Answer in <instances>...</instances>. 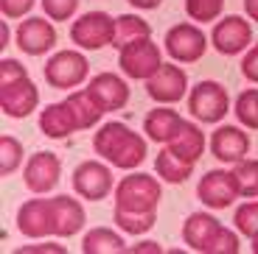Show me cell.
Wrapping results in <instances>:
<instances>
[{
  "instance_id": "6da1fadb",
  "label": "cell",
  "mask_w": 258,
  "mask_h": 254,
  "mask_svg": "<svg viewBox=\"0 0 258 254\" xmlns=\"http://www.w3.org/2000/svg\"><path fill=\"white\" fill-rule=\"evenodd\" d=\"M93 151L121 171H135L146 159V140L138 132H132L126 123L112 120L104 123L93 134Z\"/></svg>"
},
{
  "instance_id": "7a4b0ae2",
  "label": "cell",
  "mask_w": 258,
  "mask_h": 254,
  "mask_svg": "<svg viewBox=\"0 0 258 254\" xmlns=\"http://www.w3.org/2000/svg\"><path fill=\"white\" fill-rule=\"evenodd\" d=\"M163 198V184L152 173H129L115 187V207L132 212H155Z\"/></svg>"
},
{
  "instance_id": "3957f363",
  "label": "cell",
  "mask_w": 258,
  "mask_h": 254,
  "mask_svg": "<svg viewBox=\"0 0 258 254\" xmlns=\"http://www.w3.org/2000/svg\"><path fill=\"white\" fill-rule=\"evenodd\" d=\"M118 67H121V73L126 78H138V81L143 78V81H149L163 67L160 45L152 42V37L123 45L121 51H118Z\"/></svg>"
},
{
  "instance_id": "277c9868",
  "label": "cell",
  "mask_w": 258,
  "mask_h": 254,
  "mask_svg": "<svg viewBox=\"0 0 258 254\" xmlns=\"http://www.w3.org/2000/svg\"><path fill=\"white\" fill-rule=\"evenodd\" d=\"M188 112L200 123H219L230 112V95L225 84L211 81V78L194 84V89L188 92Z\"/></svg>"
},
{
  "instance_id": "5b68a950",
  "label": "cell",
  "mask_w": 258,
  "mask_h": 254,
  "mask_svg": "<svg viewBox=\"0 0 258 254\" xmlns=\"http://www.w3.org/2000/svg\"><path fill=\"white\" fill-rule=\"evenodd\" d=\"M71 42L82 51H101L115 42V17L107 12H87L71 26Z\"/></svg>"
},
{
  "instance_id": "8992f818",
  "label": "cell",
  "mask_w": 258,
  "mask_h": 254,
  "mask_svg": "<svg viewBox=\"0 0 258 254\" xmlns=\"http://www.w3.org/2000/svg\"><path fill=\"white\" fill-rule=\"evenodd\" d=\"M42 76H45V81L53 89H73V87L87 81V76H90V62L79 51H56L45 62Z\"/></svg>"
},
{
  "instance_id": "52a82bcc",
  "label": "cell",
  "mask_w": 258,
  "mask_h": 254,
  "mask_svg": "<svg viewBox=\"0 0 258 254\" xmlns=\"http://www.w3.org/2000/svg\"><path fill=\"white\" fill-rule=\"evenodd\" d=\"M163 45H166V53L174 59V62L194 64V62H200V59L205 56L208 37L202 34L200 26H194V23H180V26H174V28L166 31Z\"/></svg>"
},
{
  "instance_id": "ba28073f",
  "label": "cell",
  "mask_w": 258,
  "mask_h": 254,
  "mask_svg": "<svg viewBox=\"0 0 258 254\" xmlns=\"http://www.w3.org/2000/svg\"><path fill=\"white\" fill-rule=\"evenodd\" d=\"M73 190L84 198V201H101L112 193L115 179H112L110 165H104L98 159H87L82 165H76L73 171Z\"/></svg>"
},
{
  "instance_id": "9c48e42d",
  "label": "cell",
  "mask_w": 258,
  "mask_h": 254,
  "mask_svg": "<svg viewBox=\"0 0 258 254\" xmlns=\"http://www.w3.org/2000/svg\"><path fill=\"white\" fill-rule=\"evenodd\" d=\"M197 196H200V201L205 204L208 210H227V207L241 196L236 173L219 171V168H216V171H208L205 176L200 179V184H197Z\"/></svg>"
},
{
  "instance_id": "30bf717a",
  "label": "cell",
  "mask_w": 258,
  "mask_h": 254,
  "mask_svg": "<svg viewBox=\"0 0 258 254\" xmlns=\"http://www.w3.org/2000/svg\"><path fill=\"white\" fill-rule=\"evenodd\" d=\"M250 42H252V26L239 14L222 17L211 31V45L222 56H239L250 48Z\"/></svg>"
},
{
  "instance_id": "8fae6325",
  "label": "cell",
  "mask_w": 258,
  "mask_h": 254,
  "mask_svg": "<svg viewBox=\"0 0 258 254\" xmlns=\"http://www.w3.org/2000/svg\"><path fill=\"white\" fill-rule=\"evenodd\" d=\"M62 179V162L53 151H37L34 157H28V165L23 171V182L31 193L42 196L51 193Z\"/></svg>"
},
{
  "instance_id": "7c38bea8",
  "label": "cell",
  "mask_w": 258,
  "mask_h": 254,
  "mask_svg": "<svg viewBox=\"0 0 258 254\" xmlns=\"http://www.w3.org/2000/svg\"><path fill=\"white\" fill-rule=\"evenodd\" d=\"M185 89H188V76L182 67H177V64L171 62H163V67L155 73V76L146 81V92L152 101L163 103V106H168V103H177L185 98Z\"/></svg>"
},
{
  "instance_id": "4fadbf2b",
  "label": "cell",
  "mask_w": 258,
  "mask_h": 254,
  "mask_svg": "<svg viewBox=\"0 0 258 254\" xmlns=\"http://www.w3.org/2000/svg\"><path fill=\"white\" fill-rule=\"evenodd\" d=\"M37 106H39V89L28 76L0 87V109H3L6 117H14V120L28 117Z\"/></svg>"
},
{
  "instance_id": "5bb4252c",
  "label": "cell",
  "mask_w": 258,
  "mask_h": 254,
  "mask_svg": "<svg viewBox=\"0 0 258 254\" xmlns=\"http://www.w3.org/2000/svg\"><path fill=\"white\" fill-rule=\"evenodd\" d=\"M56 45V28L45 17H28L17 28V48L28 56H45Z\"/></svg>"
},
{
  "instance_id": "9a60e30c",
  "label": "cell",
  "mask_w": 258,
  "mask_h": 254,
  "mask_svg": "<svg viewBox=\"0 0 258 254\" xmlns=\"http://www.w3.org/2000/svg\"><path fill=\"white\" fill-rule=\"evenodd\" d=\"M17 229L20 235L39 240L53 235V218H51V198H31L17 210Z\"/></svg>"
},
{
  "instance_id": "2e32d148",
  "label": "cell",
  "mask_w": 258,
  "mask_h": 254,
  "mask_svg": "<svg viewBox=\"0 0 258 254\" xmlns=\"http://www.w3.org/2000/svg\"><path fill=\"white\" fill-rule=\"evenodd\" d=\"M211 154L219 162L236 165L250 154V134L239 126H219L211 134Z\"/></svg>"
},
{
  "instance_id": "e0dca14e",
  "label": "cell",
  "mask_w": 258,
  "mask_h": 254,
  "mask_svg": "<svg viewBox=\"0 0 258 254\" xmlns=\"http://www.w3.org/2000/svg\"><path fill=\"white\" fill-rule=\"evenodd\" d=\"M51 218H53V235L56 237H73L79 235L87 223V212H84L82 201L73 196H53L51 198Z\"/></svg>"
},
{
  "instance_id": "ac0fdd59",
  "label": "cell",
  "mask_w": 258,
  "mask_h": 254,
  "mask_svg": "<svg viewBox=\"0 0 258 254\" xmlns=\"http://www.w3.org/2000/svg\"><path fill=\"white\" fill-rule=\"evenodd\" d=\"M39 132L45 134L48 140H64L68 134L79 132V120L73 114L71 103L59 101V103H48L39 112Z\"/></svg>"
},
{
  "instance_id": "d6986e66",
  "label": "cell",
  "mask_w": 258,
  "mask_h": 254,
  "mask_svg": "<svg viewBox=\"0 0 258 254\" xmlns=\"http://www.w3.org/2000/svg\"><path fill=\"white\" fill-rule=\"evenodd\" d=\"M90 92L101 101V106L107 112H118L129 103V84L115 73H98L96 78H90Z\"/></svg>"
},
{
  "instance_id": "ffe728a7",
  "label": "cell",
  "mask_w": 258,
  "mask_h": 254,
  "mask_svg": "<svg viewBox=\"0 0 258 254\" xmlns=\"http://www.w3.org/2000/svg\"><path fill=\"white\" fill-rule=\"evenodd\" d=\"M219 229H222V221H216L213 215H208V212H191V215L185 218V223H182V240H185V246H191L194 251L205 254Z\"/></svg>"
},
{
  "instance_id": "44dd1931",
  "label": "cell",
  "mask_w": 258,
  "mask_h": 254,
  "mask_svg": "<svg viewBox=\"0 0 258 254\" xmlns=\"http://www.w3.org/2000/svg\"><path fill=\"white\" fill-rule=\"evenodd\" d=\"M182 123H185V120L180 117V112H174L171 106H163V103H160L157 109H152V112L143 117V134H146L149 140L166 146V143L180 132Z\"/></svg>"
},
{
  "instance_id": "7402d4cb",
  "label": "cell",
  "mask_w": 258,
  "mask_h": 254,
  "mask_svg": "<svg viewBox=\"0 0 258 254\" xmlns=\"http://www.w3.org/2000/svg\"><path fill=\"white\" fill-rule=\"evenodd\" d=\"M166 148H171L177 157H182V159H188V162L197 165V159H200L208 148V140H205V134H202V129L197 126V123L185 120L180 126V132L166 143Z\"/></svg>"
},
{
  "instance_id": "603a6c76",
  "label": "cell",
  "mask_w": 258,
  "mask_h": 254,
  "mask_svg": "<svg viewBox=\"0 0 258 254\" xmlns=\"http://www.w3.org/2000/svg\"><path fill=\"white\" fill-rule=\"evenodd\" d=\"M64 101L71 103L73 114H76L79 132H87V129H93V126H96V123L104 117V114H107V109H104L101 101H98V98L90 92V87H87V89H71V95L64 98Z\"/></svg>"
},
{
  "instance_id": "cb8c5ba5",
  "label": "cell",
  "mask_w": 258,
  "mask_h": 254,
  "mask_svg": "<svg viewBox=\"0 0 258 254\" xmlns=\"http://www.w3.org/2000/svg\"><path fill=\"white\" fill-rule=\"evenodd\" d=\"M155 171L166 184H182L185 179H191L194 162L177 157L171 148H160V154H157V159H155Z\"/></svg>"
},
{
  "instance_id": "d4e9b609",
  "label": "cell",
  "mask_w": 258,
  "mask_h": 254,
  "mask_svg": "<svg viewBox=\"0 0 258 254\" xmlns=\"http://www.w3.org/2000/svg\"><path fill=\"white\" fill-rule=\"evenodd\" d=\"M126 248L129 246L123 243V237L118 235V232H112V229H107V226L90 229L82 240L84 254H121V251H126Z\"/></svg>"
},
{
  "instance_id": "484cf974",
  "label": "cell",
  "mask_w": 258,
  "mask_h": 254,
  "mask_svg": "<svg viewBox=\"0 0 258 254\" xmlns=\"http://www.w3.org/2000/svg\"><path fill=\"white\" fill-rule=\"evenodd\" d=\"M146 37H152V26L141 14H118L115 17V42H112L115 51H121L123 45L135 42V39H146Z\"/></svg>"
},
{
  "instance_id": "4316f807",
  "label": "cell",
  "mask_w": 258,
  "mask_h": 254,
  "mask_svg": "<svg viewBox=\"0 0 258 254\" xmlns=\"http://www.w3.org/2000/svg\"><path fill=\"white\" fill-rule=\"evenodd\" d=\"M112 218H115L118 229L126 232V235H146L157 223V210L155 212H132V210H118L115 207Z\"/></svg>"
},
{
  "instance_id": "83f0119b",
  "label": "cell",
  "mask_w": 258,
  "mask_h": 254,
  "mask_svg": "<svg viewBox=\"0 0 258 254\" xmlns=\"http://www.w3.org/2000/svg\"><path fill=\"white\" fill-rule=\"evenodd\" d=\"M23 157H26L23 154V143L17 137H12V134H3L0 137V173H3V179L12 176L23 165Z\"/></svg>"
},
{
  "instance_id": "f1b7e54d",
  "label": "cell",
  "mask_w": 258,
  "mask_h": 254,
  "mask_svg": "<svg viewBox=\"0 0 258 254\" xmlns=\"http://www.w3.org/2000/svg\"><path fill=\"white\" fill-rule=\"evenodd\" d=\"M236 182H239V193L244 198H258V159H241L233 165Z\"/></svg>"
},
{
  "instance_id": "f546056e",
  "label": "cell",
  "mask_w": 258,
  "mask_h": 254,
  "mask_svg": "<svg viewBox=\"0 0 258 254\" xmlns=\"http://www.w3.org/2000/svg\"><path fill=\"white\" fill-rule=\"evenodd\" d=\"M233 112L244 129H258V89H244L233 103Z\"/></svg>"
},
{
  "instance_id": "4dcf8cb0",
  "label": "cell",
  "mask_w": 258,
  "mask_h": 254,
  "mask_svg": "<svg viewBox=\"0 0 258 254\" xmlns=\"http://www.w3.org/2000/svg\"><path fill=\"white\" fill-rule=\"evenodd\" d=\"M233 223H236V229H239V235L250 237V240L258 235V201L255 198L236 207V212H233Z\"/></svg>"
},
{
  "instance_id": "1f68e13d",
  "label": "cell",
  "mask_w": 258,
  "mask_h": 254,
  "mask_svg": "<svg viewBox=\"0 0 258 254\" xmlns=\"http://www.w3.org/2000/svg\"><path fill=\"white\" fill-rule=\"evenodd\" d=\"M225 0H185V14L194 23H213L222 14Z\"/></svg>"
},
{
  "instance_id": "d6a6232c",
  "label": "cell",
  "mask_w": 258,
  "mask_h": 254,
  "mask_svg": "<svg viewBox=\"0 0 258 254\" xmlns=\"http://www.w3.org/2000/svg\"><path fill=\"white\" fill-rule=\"evenodd\" d=\"M82 0H42V12L51 17V23H64L76 14Z\"/></svg>"
},
{
  "instance_id": "836d02e7",
  "label": "cell",
  "mask_w": 258,
  "mask_h": 254,
  "mask_svg": "<svg viewBox=\"0 0 258 254\" xmlns=\"http://www.w3.org/2000/svg\"><path fill=\"white\" fill-rule=\"evenodd\" d=\"M239 235L236 232H230L227 226H222L219 232H216V237L211 240V246H208L205 254H239Z\"/></svg>"
},
{
  "instance_id": "e575fe53",
  "label": "cell",
  "mask_w": 258,
  "mask_h": 254,
  "mask_svg": "<svg viewBox=\"0 0 258 254\" xmlns=\"http://www.w3.org/2000/svg\"><path fill=\"white\" fill-rule=\"evenodd\" d=\"M26 67L17 62V59H3L0 62V87H6V84H14L20 78H26Z\"/></svg>"
},
{
  "instance_id": "d590c367",
  "label": "cell",
  "mask_w": 258,
  "mask_h": 254,
  "mask_svg": "<svg viewBox=\"0 0 258 254\" xmlns=\"http://www.w3.org/2000/svg\"><path fill=\"white\" fill-rule=\"evenodd\" d=\"M37 0H0V12L6 20H20L34 9Z\"/></svg>"
},
{
  "instance_id": "8d00e7d4",
  "label": "cell",
  "mask_w": 258,
  "mask_h": 254,
  "mask_svg": "<svg viewBox=\"0 0 258 254\" xmlns=\"http://www.w3.org/2000/svg\"><path fill=\"white\" fill-rule=\"evenodd\" d=\"M241 76L250 84H258V45H252L241 59Z\"/></svg>"
},
{
  "instance_id": "74e56055",
  "label": "cell",
  "mask_w": 258,
  "mask_h": 254,
  "mask_svg": "<svg viewBox=\"0 0 258 254\" xmlns=\"http://www.w3.org/2000/svg\"><path fill=\"white\" fill-rule=\"evenodd\" d=\"M126 251H135V254H141V251H152V254H160L163 248L157 246L155 240H143V243H138V246H129Z\"/></svg>"
},
{
  "instance_id": "f35d334b",
  "label": "cell",
  "mask_w": 258,
  "mask_h": 254,
  "mask_svg": "<svg viewBox=\"0 0 258 254\" xmlns=\"http://www.w3.org/2000/svg\"><path fill=\"white\" fill-rule=\"evenodd\" d=\"M129 6H135V9H141V12H152V9H157L163 3V0H126Z\"/></svg>"
},
{
  "instance_id": "ab89813d",
  "label": "cell",
  "mask_w": 258,
  "mask_h": 254,
  "mask_svg": "<svg viewBox=\"0 0 258 254\" xmlns=\"http://www.w3.org/2000/svg\"><path fill=\"white\" fill-rule=\"evenodd\" d=\"M20 251H64V248L56 246V243H37V246H26Z\"/></svg>"
},
{
  "instance_id": "60d3db41",
  "label": "cell",
  "mask_w": 258,
  "mask_h": 254,
  "mask_svg": "<svg viewBox=\"0 0 258 254\" xmlns=\"http://www.w3.org/2000/svg\"><path fill=\"white\" fill-rule=\"evenodd\" d=\"M244 12L252 23H258V0H244Z\"/></svg>"
},
{
  "instance_id": "b9f144b4",
  "label": "cell",
  "mask_w": 258,
  "mask_h": 254,
  "mask_svg": "<svg viewBox=\"0 0 258 254\" xmlns=\"http://www.w3.org/2000/svg\"><path fill=\"white\" fill-rule=\"evenodd\" d=\"M252 251H255V254H258V235H255V237H252Z\"/></svg>"
}]
</instances>
